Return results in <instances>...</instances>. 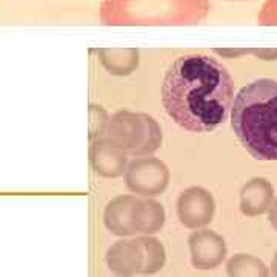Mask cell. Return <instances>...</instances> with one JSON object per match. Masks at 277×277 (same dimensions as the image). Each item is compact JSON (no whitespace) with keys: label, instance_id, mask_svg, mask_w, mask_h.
I'll return each mask as SVG.
<instances>
[{"label":"cell","instance_id":"obj_1","mask_svg":"<svg viewBox=\"0 0 277 277\" xmlns=\"http://www.w3.org/2000/svg\"><path fill=\"white\" fill-rule=\"evenodd\" d=\"M232 99L234 80L228 68L212 56H180L165 73L163 108L188 133L214 131L226 120Z\"/></svg>","mask_w":277,"mask_h":277},{"label":"cell","instance_id":"obj_2","mask_svg":"<svg viewBox=\"0 0 277 277\" xmlns=\"http://www.w3.org/2000/svg\"><path fill=\"white\" fill-rule=\"evenodd\" d=\"M231 128L255 160H277V80L257 79L232 99Z\"/></svg>","mask_w":277,"mask_h":277},{"label":"cell","instance_id":"obj_3","mask_svg":"<svg viewBox=\"0 0 277 277\" xmlns=\"http://www.w3.org/2000/svg\"><path fill=\"white\" fill-rule=\"evenodd\" d=\"M208 13V0H103L99 10L105 27L197 25Z\"/></svg>","mask_w":277,"mask_h":277},{"label":"cell","instance_id":"obj_4","mask_svg":"<svg viewBox=\"0 0 277 277\" xmlns=\"http://www.w3.org/2000/svg\"><path fill=\"white\" fill-rule=\"evenodd\" d=\"M103 136L131 157L153 156L163 142L159 122L146 113L133 111H119L110 116Z\"/></svg>","mask_w":277,"mask_h":277},{"label":"cell","instance_id":"obj_5","mask_svg":"<svg viewBox=\"0 0 277 277\" xmlns=\"http://www.w3.org/2000/svg\"><path fill=\"white\" fill-rule=\"evenodd\" d=\"M125 185L137 196L157 197L169 185L171 173L168 165L153 156L137 157L126 165Z\"/></svg>","mask_w":277,"mask_h":277},{"label":"cell","instance_id":"obj_6","mask_svg":"<svg viewBox=\"0 0 277 277\" xmlns=\"http://www.w3.org/2000/svg\"><path fill=\"white\" fill-rule=\"evenodd\" d=\"M179 222L188 229H199L209 225L216 212L212 194L202 186H189L180 193L176 203Z\"/></svg>","mask_w":277,"mask_h":277},{"label":"cell","instance_id":"obj_7","mask_svg":"<svg viewBox=\"0 0 277 277\" xmlns=\"http://www.w3.org/2000/svg\"><path fill=\"white\" fill-rule=\"evenodd\" d=\"M191 263L197 269H216L226 255L228 246L225 239L212 229L199 228L188 237Z\"/></svg>","mask_w":277,"mask_h":277},{"label":"cell","instance_id":"obj_8","mask_svg":"<svg viewBox=\"0 0 277 277\" xmlns=\"http://www.w3.org/2000/svg\"><path fill=\"white\" fill-rule=\"evenodd\" d=\"M106 266L117 275H140L143 266V245L140 237L113 243L105 254Z\"/></svg>","mask_w":277,"mask_h":277},{"label":"cell","instance_id":"obj_9","mask_svg":"<svg viewBox=\"0 0 277 277\" xmlns=\"http://www.w3.org/2000/svg\"><path fill=\"white\" fill-rule=\"evenodd\" d=\"M128 156L113 145L105 136L91 140L90 162L93 171L105 179H117L125 174Z\"/></svg>","mask_w":277,"mask_h":277},{"label":"cell","instance_id":"obj_10","mask_svg":"<svg viewBox=\"0 0 277 277\" xmlns=\"http://www.w3.org/2000/svg\"><path fill=\"white\" fill-rule=\"evenodd\" d=\"M137 194H122L114 197L103 211L105 228L119 237L137 236L133 223V206L136 203Z\"/></svg>","mask_w":277,"mask_h":277},{"label":"cell","instance_id":"obj_11","mask_svg":"<svg viewBox=\"0 0 277 277\" xmlns=\"http://www.w3.org/2000/svg\"><path fill=\"white\" fill-rule=\"evenodd\" d=\"M239 199V206L243 216H262L274 200V186L265 177H254L242 186Z\"/></svg>","mask_w":277,"mask_h":277},{"label":"cell","instance_id":"obj_12","mask_svg":"<svg viewBox=\"0 0 277 277\" xmlns=\"http://www.w3.org/2000/svg\"><path fill=\"white\" fill-rule=\"evenodd\" d=\"M166 220L165 208L151 197L137 196L133 206V223L136 234H156Z\"/></svg>","mask_w":277,"mask_h":277},{"label":"cell","instance_id":"obj_13","mask_svg":"<svg viewBox=\"0 0 277 277\" xmlns=\"http://www.w3.org/2000/svg\"><path fill=\"white\" fill-rule=\"evenodd\" d=\"M97 57L102 67L111 76H130L139 67V50L136 48H103L97 50Z\"/></svg>","mask_w":277,"mask_h":277},{"label":"cell","instance_id":"obj_14","mask_svg":"<svg viewBox=\"0 0 277 277\" xmlns=\"http://www.w3.org/2000/svg\"><path fill=\"white\" fill-rule=\"evenodd\" d=\"M143 245V266L140 275H151L159 272L166 262V251L163 243L153 237V234H139Z\"/></svg>","mask_w":277,"mask_h":277},{"label":"cell","instance_id":"obj_15","mask_svg":"<svg viewBox=\"0 0 277 277\" xmlns=\"http://www.w3.org/2000/svg\"><path fill=\"white\" fill-rule=\"evenodd\" d=\"M226 274L232 277H265L269 274L268 266L255 255L251 254H234L226 262Z\"/></svg>","mask_w":277,"mask_h":277},{"label":"cell","instance_id":"obj_16","mask_svg":"<svg viewBox=\"0 0 277 277\" xmlns=\"http://www.w3.org/2000/svg\"><path fill=\"white\" fill-rule=\"evenodd\" d=\"M90 122H88V136L90 140H94L97 137H102L105 134V130L110 122L108 111L100 105H90Z\"/></svg>","mask_w":277,"mask_h":277},{"label":"cell","instance_id":"obj_17","mask_svg":"<svg viewBox=\"0 0 277 277\" xmlns=\"http://www.w3.org/2000/svg\"><path fill=\"white\" fill-rule=\"evenodd\" d=\"M216 54H220L223 57H237L242 54H254L259 59L263 60H277V50H259V48H251V50H214Z\"/></svg>","mask_w":277,"mask_h":277},{"label":"cell","instance_id":"obj_18","mask_svg":"<svg viewBox=\"0 0 277 277\" xmlns=\"http://www.w3.org/2000/svg\"><path fill=\"white\" fill-rule=\"evenodd\" d=\"M257 24L262 27H277V0H266L257 14Z\"/></svg>","mask_w":277,"mask_h":277},{"label":"cell","instance_id":"obj_19","mask_svg":"<svg viewBox=\"0 0 277 277\" xmlns=\"http://www.w3.org/2000/svg\"><path fill=\"white\" fill-rule=\"evenodd\" d=\"M268 222L271 223V226L277 231V197H274L271 206L268 208Z\"/></svg>","mask_w":277,"mask_h":277},{"label":"cell","instance_id":"obj_20","mask_svg":"<svg viewBox=\"0 0 277 277\" xmlns=\"http://www.w3.org/2000/svg\"><path fill=\"white\" fill-rule=\"evenodd\" d=\"M271 272L274 275H277V251L274 254V259H272V263H271Z\"/></svg>","mask_w":277,"mask_h":277}]
</instances>
